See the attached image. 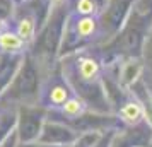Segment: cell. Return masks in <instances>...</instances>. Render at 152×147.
I'll return each instance as SVG.
<instances>
[{"mask_svg":"<svg viewBox=\"0 0 152 147\" xmlns=\"http://www.w3.org/2000/svg\"><path fill=\"white\" fill-rule=\"evenodd\" d=\"M26 46V41L17 34L15 29L5 28L0 31V51L2 53H21Z\"/></svg>","mask_w":152,"mask_h":147,"instance_id":"cell-2","label":"cell"},{"mask_svg":"<svg viewBox=\"0 0 152 147\" xmlns=\"http://www.w3.org/2000/svg\"><path fill=\"white\" fill-rule=\"evenodd\" d=\"M142 115H144V110L135 101H128V103H125L120 108V118L123 120L125 123H128V125H137L142 120Z\"/></svg>","mask_w":152,"mask_h":147,"instance_id":"cell-4","label":"cell"},{"mask_svg":"<svg viewBox=\"0 0 152 147\" xmlns=\"http://www.w3.org/2000/svg\"><path fill=\"white\" fill-rule=\"evenodd\" d=\"M70 98V91L65 84H55L48 91V103L50 106H60L65 105V101Z\"/></svg>","mask_w":152,"mask_h":147,"instance_id":"cell-6","label":"cell"},{"mask_svg":"<svg viewBox=\"0 0 152 147\" xmlns=\"http://www.w3.org/2000/svg\"><path fill=\"white\" fill-rule=\"evenodd\" d=\"M99 31L97 15H75L74 17V34L79 39L94 38Z\"/></svg>","mask_w":152,"mask_h":147,"instance_id":"cell-1","label":"cell"},{"mask_svg":"<svg viewBox=\"0 0 152 147\" xmlns=\"http://www.w3.org/2000/svg\"><path fill=\"white\" fill-rule=\"evenodd\" d=\"M84 111H86V103H84L82 99L72 98V96H70V98L65 101V105L62 106V113L67 115V116H70V118H75L79 115H82Z\"/></svg>","mask_w":152,"mask_h":147,"instance_id":"cell-8","label":"cell"},{"mask_svg":"<svg viewBox=\"0 0 152 147\" xmlns=\"http://www.w3.org/2000/svg\"><path fill=\"white\" fill-rule=\"evenodd\" d=\"M15 31H17V34L21 36L26 43L33 41L34 31H36L34 17L33 15H22V17H19L17 22H15Z\"/></svg>","mask_w":152,"mask_h":147,"instance_id":"cell-5","label":"cell"},{"mask_svg":"<svg viewBox=\"0 0 152 147\" xmlns=\"http://www.w3.org/2000/svg\"><path fill=\"white\" fill-rule=\"evenodd\" d=\"M72 10L75 15H99V4L96 0H74Z\"/></svg>","mask_w":152,"mask_h":147,"instance_id":"cell-7","label":"cell"},{"mask_svg":"<svg viewBox=\"0 0 152 147\" xmlns=\"http://www.w3.org/2000/svg\"><path fill=\"white\" fill-rule=\"evenodd\" d=\"M77 72L84 82H94L99 75V62L92 56H80L77 60Z\"/></svg>","mask_w":152,"mask_h":147,"instance_id":"cell-3","label":"cell"},{"mask_svg":"<svg viewBox=\"0 0 152 147\" xmlns=\"http://www.w3.org/2000/svg\"><path fill=\"white\" fill-rule=\"evenodd\" d=\"M4 29H5V21L0 17V31H4Z\"/></svg>","mask_w":152,"mask_h":147,"instance_id":"cell-9","label":"cell"},{"mask_svg":"<svg viewBox=\"0 0 152 147\" xmlns=\"http://www.w3.org/2000/svg\"><path fill=\"white\" fill-rule=\"evenodd\" d=\"M22 2H26V0H22Z\"/></svg>","mask_w":152,"mask_h":147,"instance_id":"cell-10","label":"cell"}]
</instances>
